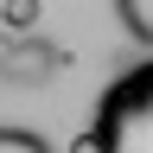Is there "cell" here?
Segmentation results:
<instances>
[{"label": "cell", "mask_w": 153, "mask_h": 153, "mask_svg": "<svg viewBox=\"0 0 153 153\" xmlns=\"http://www.w3.org/2000/svg\"><path fill=\"white\" fill-rule=\"evenodd\" d=\"M89 134L102 140V153H153V57L96 96Z\"/></svg>", "instance_id": "6da1fadb"}, {"label": "cell", "mask_w": 153, "mask_h": 153, "mask_svg": "<svg viewBox=\"0 0 153 153\" xmlns=\"http://www.w3.org/2000/svg\"><path fill=\"white\" fill-rule=\"evenodd\" d=\"M0 153H51V140L32 128H0Z\"/></svg>", "instance_id": "277c9868"}, {"label": "cell", "mask_w": 153, "mask_h": 153, "mask_svg": "<svg viewBox=\"0 0 153 153\" xmlns=\"http://www.w3.org/2000/svg\"><path fill=\"white\" fill-rule=\"evenodd\" d=\"M115 13H121V26H128L134 38H140L147 51H153V0H121Z\"/></svg>", "instance_id": "7a4b0ae2"}, {"label": "cell", "mask_w": 153, "mask_h": 153, "mask_svg": "<svg viewBox=\"0 0 153 153\" xmlns=\"http://www.w3.org/2000/svg\"><path fill=\"white\" fill-rule=\"evenodd\" d=\"M70 153H102V140H96V134L83 128V134H76V140H70Z\"/></svg>", "instance_id": "5b68a950"}, {"label": "cell", "mask_w": 153, "mask_h": 153, "mask_svg": "<svg viewBox=\"0 0 153 153\" xmlns=\"http://www.w3.org/2000/svg\"><path fill=\"white\" fill-rule=\"evenodd\" d=\"M38 13H45L38 0H7V7H0V26H7V32H32Z\"/></svg>", "instance_id": "3957f363"}]
</instances>
